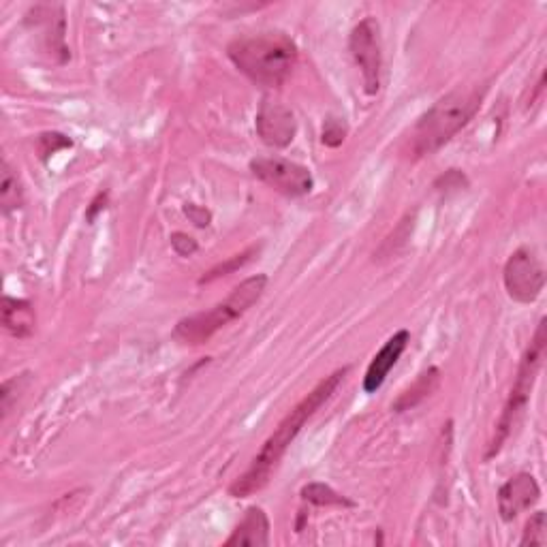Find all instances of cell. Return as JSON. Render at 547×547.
<instances>
[{"mask_svg":"<svg viewBox=\"0 0 547 547\" xmlns=\"http://www.w3.org/2000/svg\"><path fill=\"white\" fill-rule=\"evenodd\" d=\"M28 15H33L35 20L45 24V41H48V50L52 56H58V65H65L71 56L65 43V35H67L65 9H62L60 5H37L35 9H30Z\"/></svg>","mask_w":547,"mask_h":547,"instance_id":"obj_12","label":"cell"},{"mask_svg":"<svg viewBox=\"0 0 547 547\" xmlns=\"http://www.w3.org/2000/svg\"><path fill=\"white\" fill-rule=\"evenodd\" d=\"M69 148H73V142L62 133H41L37 139V150H39L41 161H48L50 156L58 154L60 150H69Z\"/></svg>","mask_w":547,"mask_h":547,"instance_id":"obj_22","label":"cell"},{"mask_svg":"<svg viewBox=\"0 0 547 547\" xmlns=\"http://www.w3.org/2000/svg\"><path fill=\"white\" fill-rule=\"evenodd\" d=\"M349 135V124L345 118H336L330 116L323 122L321 129V144L327 148H340L345 144V139Z\"/></svg>","mask_w":547,"mask_h":547,"instance_id":"obj_20","label":"cell"},{"mask_svg":"<svg viewBox=\"0 0 547 547\" xmlns=\"http://www.w3.org/2000/svg\"><path fill=\"white\" fill-rule=\"evenodd\" d=\"M171 248L176 250V255L180 257H193L197 250H199V244L193 236H189V233H184V231H176V233H171Z\"/></svg>","mask_w":547,"mask_h":547,"instance_id":"obj_24","label":"cell"},{"mask_svg":"<svg viewBox=\"0 0 547 547\" xmlns=\"http://www.w3.org/2000/svg\"><path fill=\"white\" fill-rule=\"evenodd\" d=\"M28 385H30V372L15 374V377L3 381V385H0V417L3 419L9 417L13 406L18 404L20 396L26 392Z\"/></svg>","mask_w":547,"mask_h":547,"instance_id":"obj_18","label":"cell"},{"mask_svg":"<svg viewBox=\"0 0 547 547\" xmlns=\"http://www.w3.org/2000/svg\"><path fill=\"white\" fill-rule=\"evenodd\" d=\"M547 543V520L545 511H537L530 515V520L524 526V535L520 539V545H545Z\"/></svg>","mask_w":547,"mask_h":547,"instance_id":"obj_21","label":"cell"},{"mask_svg":"<svg viewBox=\"0 0 547 547\" xmlns=\"http://www.w3.org/2000/svg\"><path fill=\"white\" fill-rule=\"evenodd\" d=\"M248 167L257 180L268 184L280 195L304 197L315 189V178H312L310 169L300 163L278 159V156H257Z\"/></svg>","mask_w":547,"mask_h":547,"instance_id":"obj_8","label":"cell"},{"mask_svg":"<svg viewBox=\"0 0 547 547\" xmlns=\"http://www.w3.org/2000/svg\"><path fill=\"white\" fill-rule=\"evenodd\" d=\"M227 56L250 82L278 88L298 65V45L285 33H259L231 41Z\"/></svg>","mask_w":547,"mask_h":547,"instance_id":"obj_3","label":"cell"},{"mask_svg":"<svg viewBox=\"0 0 547 547\" xmlns=\"http://www.w3.org/2000/svg\"><path fill=\"white\" fill-rule=\"evenodd\" d=\"M265 287H268V276L265 274L246 278L244 283H240L227 295V300L218 302L206 312H197V315L180 319L174 330V338L180 340L182 345L191 347L206 345L216 332H221L231 321L244 317L261 300Z\"/></svg>","mask_w":547,"mask_h":547,"instance_id":"obj_4","label":"cell"},{"mask_svg":"<svg viewBox=\"0 0 547 547\" xmlns=\"http://www.w3.org/2000/svg\"><path fill=\"white\" fill-rule=\"evenodd\" d=\"M441 379H443L441 370L436 366H430L428 370L421 372L419 377L396 398V402L392 404V411L394 413L413 411L415 406H419L421 402L428 400L432 394H436V389L441 387Z\"/></svg>","mask_w":547,"mask_h":547,"instance_id":"obj_15","label":"cell"},{"mask_svg":"<svg viewBox=\"0 0 547 547\" xmlns=\"http://www.w3.org/2000/svg\"><path fill=\"white\" fill-rule=\"evenodd\" d=\"M541 498V488L530 473L513 475L498 490V513L503 522H513L520 513L535 507Z\"/></svg>","mask_w":547,"mask_h":547,"instance_id":"obj_10","label":"cell"},{"mask_svg":"<svg viewBox=\"0 0 547 547\" xmlns=\"http://www.w3.org/2000/svg\"><path fill=\"white\" fill-rule=\"evenodd\" d=\"M300 496H302L304 503L315 505V507H338V509H355L357 507L355 500L347 498L345 494L336 492L332 486H327V483H319V481L306 483Z\"/></svg>","mask_w":547,"mask_h":547,"instance_id":"obj_17","label":"cell"},{"mask_svg":"<svg viewBox=\"0 0 547 547\" xmlns=\"http://www.w3.org/2000/svg\"><path fill=\"white\" fill-rule=\"evenodd\" d=\"M409 342H411L409 330H400L385 342L377 355L372 357V362H370V366L366 370V377H364V392L366 394L379 392L385 379L389 377V372L394 370L398 359L402 357L406 347H409Z\"/></svg>","mask_w":547,"mask_h":547,"instance_id":"obj_11","label":"cell"},{"mask_svg":"<svg viewBox=\"0 0 547 547\" xmlns=\"http://www.w3.org/2000/svg\"><path fill=\"white\" fill-rule=\"evenodd\" d=\"M107 203H109V193L107 191H99L97 197L92 199L90 206L86 208V223H90V225L95 223L97 218H99V214L107 210Z\"/></svg>","mask_w":547,"mask_h":547,"instance_id":"obj_26","label":"cell"},{"mask_svg":"<svg viewBox=\"0 0 547 547\" xmlns=\"http://www.w3.org/2000/svg\"><path fill=\"white\" fill-rule=\"evenodd\" d=\"M486 92L488 86L483 84L458 86L436 101L413 127L411 152L415 159L430 156L449 144L475 118Z\"/></svg>","mask_w":547,"mask_h":547,"instance_id":"obj_2","label":"cell"},{"mask_svg":"<svg viewBox=\"0 0 547 547\" xmlns=\"http://www.w3.org/2000/svg\"><path fill=\"white\" fill-rule=\"evenodd\" d=\"M349 52L355 65L362 71L364 92L368 97H377L381 90L383 75V48H381V26L374 18H364L349 35Z\"/></svg>","mask_w":547,"mask_h":547,"instance_id":"obj_6","label":"cell"},{"mask_svg":"<svg viewBox=\"0 0 547 547\" xmlns=\"http://www.w3.org/2000/svg\"><path fill=\"white\" fill-rule=\"evenodd\" d=\"M184 214L191 218V223L199 229H206L210 223H212V214L210 210L197 206V203H186L184 206Z\"/></svg>","mask_w":547,"mask_h":547,"instance_id":"obj_25","label":"cell"},{"mask_svg":"<svg viewBox=\"0 0 547 547\" xmlns=\"http://www.w3.org/2000/svg\"><path fill=\"white\" fill-rule=\"evenodd\" d=\"M505 291L513 302L533 304L545 287V268L533 248L522 246L507 259L503 270Z\"/></svg>","mask_w":547,"mask_h":547,"instance_id":"obj_7","label":"cell"},{"mask_svg":"<svg viewBox=\"0 0 547 547\" xmlns=\"http://www.w3.org/2000/svg\"><path fill=\"white\" fill-rule=\"evenodd\" d=\"M24 206V189L22 182L15 174V169L9 165V161H3L0 165V210L5 216L11 212L20 210Z\"/></svg>","mask_w":547,"mask_h":547,"instance_id":"obj_16","label":"cell"},{"mask_svg":"<svg viewBox=\"0 0 547 547\" xmlns=\"http://www.w3.org/2000/svg\"><path fill=\"white\" fill-rule=\"evenodd\" d=\"M257 253H259V246H250V248L244 250V253L233 255V257H229L225 263L214 265L212 270H208L206 274H203V276L199 278V285H210V283H214V280H218V278L229 276L231 272H236V270H242L244 265H248L250 261H253V259L257 257Z\"/></svg>","mask_w":547,"mask_h":547,"instance_id":"obj_19","label":"cell"},{"mask_svg":"<svg viewBox=\"0 0 547 547\" xmlns=\"http://www.w3.org/2000/svg\"><path fill=\"white\" fill-rule=\"evenodd\" d=\"M250 545V547H268L270 545V518L261 507H248L242 522L233 528L231 537L225 541V547Z\"/></svg>","mask_w":547,"mask_h":547,"instance_id":"obj_13","label":"cell"},{"mask_svg":"<svg viewBox=\"0 0 547 547\" xmlns=\"http://www.w3.org/2000/svg\"><path fill=\"white\" fill-rule=\"evenodd\" d=\"M3 327L5 332L18 340H26L35 334L37 315L35 306L28 300L3 295Z\"/></svg>","mask_w":547,"mask_h":547,"instance_id":"obj_14","label":"cell"},{"mask_svg":"<svg viewBox=\"0 0 547 547\" xmlns=\"http://www.w3.org/2000/svg\"><path fill=\"white\" fill-rule=\"evenodd\" d=\"M545 325H547V319H541L533 340H530L528 349L522 355V362L518 366V374H515V381H513L511 392H509L503 415H500L498 424L494 428V436L488 443L486 453H483V460L486 462H490L492 458L498 456L500 451H503L505 443L509 441V436L513 434L515 428H518L520 419L526 413V406L530 402V396H533V389L537 383V374L543 364V353H545V342H547Z\"/></svg>","mask_w":547,"mask_h":547,"instance_id":"obj_5","label":"cell"},{"mask_svg":"<svg viewBox=\"0 0 547 547\" xmlns=\"http://www.w3.org/2000/svg\"><path fill=\"white\" fill-rule=\"evenodd\" d=\"M468 186V178L462 174L460 169H449L445 174L434 182V189L441 193H449V191H460Z\"/></svg>","mask_w":547,"mask_h":547,"instance_id":"obj_23","label":"cell"},{"mask_svg":"<svg viewBox=\"0 0 547 547\" xmlns=\"http://www.w3.org/2000/svg\"><path fill=\"white\" fill-rule=\"evenodd\" d=\"M347 372H349V366L338 368L336 372L330 374V377L319 381L306 398H302L293 406V409L287 413V417L280 421L278 428L270 434V439L263 443L255 460L246 468V473L231 483L229 494L233 498H248L268 486L280 460L285 458L287 449L291 447V443L298 439V434L308 424V419L315 417L321 406L336 394V389L340 387L342 381H345Z\"/></svg>","mask_w":547,"mask_h":547,"instance_id":"obj_1","label":"cell"},{"mask_svg":"<svg viewBox=\"0 0 547 547\" xmlns=\"http://www.w3.org/2000/svg\"><path fill=\"white\" fill-rule=\"evenodd\" d=\"M255 129L261 142L274 150H283L293 144L298 135V120L291 107L274 99H263L255 118Z\"/></svg>","mask_w":547,"mask_h":547,"instance_id":"obj_9","label":"cell"}]
</instances>
